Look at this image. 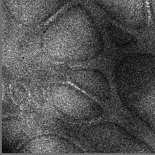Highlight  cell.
<instances>
[{
    "label": "cell",
    "instance_id": "cell-5",
    "mask_svg": "<svg viewBox=\"0 0 155 155\" xmlns=\"http://www.w3.org/2000/svg\"><path fill=\"white\" fill-rule=\"evenodd\" d=\"M68 0H2L6 10L18 22L40 25L58 13Z\"/></svg>",
    "mask_w": 155,
    "mask_h": 155
},
{
    "label": "cell",
    "instance_id": "cell-2",
    "mask_svg": "<svg viewBox=\"0 0 155 155\" xmlns=\"http://www.w3.org/2000/svg\"><path fill=\"white\" fill-rule=\"evenodd\" d=\"M114 81L123 105L155 134V55L124 56L116 65Z\"/></svg>",
    "mask_w": 155,
    "mask_h": 155
},
{
    "label": "cell",
    "instance_id": "cell-4",
    "mask_svg": "<svg viewBox=\"0 0 155 155\" xmlns=\"http://www.w3.org/2000/svg\"><path fill=\"white\" fill-rule=\"evenodd\" d=\"M50 96L58 111L75 120L90 121L101 117L104 113L100 104L70 84L55 85L50 90Z\"/></svg>",
    "mask_w": 155,
    "mask_h": 155
},
{
    "label": "cell",
    "instance_id": "cell-7",
    "mask_svg": "<svg viewBox=\"0 0 155 155\" xmlns=\"http://www.w3.org/2000/svg\"><path fill=\"white\" fill-rule=\"evenodd\" d=\"M68 79L80 89L106 102L111 97V88L105 76L94 68H74L68 73Z\"/></svg>",
    "mask_w": 155,
    "mask_h": 155
},
{
    "label": "cell",
    "instance_id": "cell-3",
    "mask_svg": "<svg viewBox=\"0 0 155 155\" xmlns=\"http://www.w3.org/2000/svg\"><path fill=\"white\" fill-rule=\"evenodd\" d=\"M82 137L88 147L97 151L124 153H153L147 143L116 123L104 122L85 128Z\"/></svg>",
    "mask_w": 155,
    "mask_h": 155
},
{
    "label": "cell",
    "instance_id": "cell-9",
    "mask_svg": "<svg viewBox=\"0 0 155 155\" xmlns=\"http://www.w3.org/2000/svg\"><path fill=\"white\" fill-rule=\"evenodd\" d=\"M151 19L155 27V0H148Z\"/></svg>",
    "mask_w": 155,
    "mask_h": 155
},
{
    "label": "cell",
    "instance_id": "cell-6",
    "mask_svg": "<svg viewBox=\"0 0 155 155\" xmlns=\"http://www.w3.org/2000/svg\"><path fill=\"white\" fill-rule=\"evenodd\" d=\"M119 24L133 30H141L148 23L145 0H93Z\"/></svg>",
    "mask_w": 155,
    "mask_h": 155
},
{
    "label": "cell",
    "instance_id": "cell-8",
    "mask_svg": "<svg viewBox=\"0 0 155 155\" xmlns=\"http://www.w3.org/2000/svg\"><path fill=\"white\" fill-rule=\"evenodd\" d=\"M21 153H78L82 150L64 137L56 134H43L34 137L18 150Z\"/></svg>",
    "mask_w": 155,
    "mask_h": 155
},
{
    "label": "cell",
    "instance_id": "cell-1",
    "mask_svg": "<svg viewBox=\"0 0 155 155\" xmlns=\"http://www.w3.org/2000/svg\"><path fill=\"white\" fill-rule=\"evenodd\" d=\"M41 45L59 62H81L97 57L103 51L102 34L88 10L81 4L65 9L45 28Z\"/></svg>",
    "mask_w": 155,
    "mask_h": 155
}]
</instances>
